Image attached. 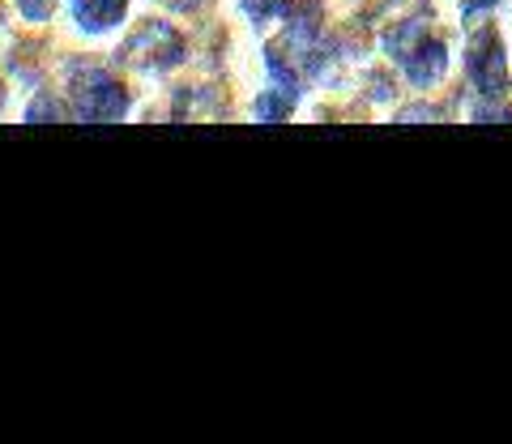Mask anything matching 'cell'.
<instances>
[{
	"label": "cell",
	"mask_w": 512,
	"mask_h": 444,
	"mask_svg": "<svg viewBox=\"0 0 512 444\" xmlns=\"http://www.w3.org/2000/svg\"><path fill=\"white\" fill-rule=\"evenodd\" d=\"M167 5H175V9H188V5H192V0H167Z\"/></svg>",
	"instance_id": "10"
},
{
	"label": "cell",
	"mask_w": 512,
	"mask_h": 444,
	"mask_svg": "<svg viewBox=\"0 0 512 444\" xmlns=\"http://www.w3.org/2000/svg\"><path fill=\"white\" fill-rule=\"evenodd\" d=\"M466 69H470V82L478 86V94L487 99H500L508 90V69H504V43L495 30H478L470 39V56H466Z\"/></svg>",
	"instance_id": "4"
},
{
	"label": "cell",
	"mask_w": 512,
	"mask_h": 444,
	"mask_svg": "<svg viewBox=\"0 0 512 444\" xmlns=\"http://www.w3.org/2000/svg\"><path fill=\"white\" fill-rule=\"evenodd\" d=\"M389 52L397 56V65L406 69V77H410L414 86H431L448 69L444 43L427 39L423 22H406L402 30H393V35H389Z\"/></svg>",
	"instance_id": "1"
},
{
	"label": "cell",
	"mask_w": 512,
	"mask_h": 444,
	"mask_svg": "<svg viewBox=\"0 0 512 444\" xmlns=\"http://www.w3.org/2000/svg\"><path fill=\"white\" fill-rule=\"evenodd\" d=\"M180 56H184V43L163 22H146L124 43V60L137 69H171V65H180Z\"/></svg>",
	"instance_id": "3"
},
{
	"label": "cell",
	"mask_w": 512,
	"mask_h": 444,
	"mask_svg": "<svg viewBox=\"0 0 512 444\" xmlns=\"http://www.w3.org/2000/svg\"><path fill=\"white\" fill-rule=\"evenodd\" d=\"M18 9L26 13V18H30V22H43V18H47V13H52V9H56V0H18Z\"/></svg>",
	"instance_id": "7"
},
{
	"label": "cell",
	"mask_w": 512,
	"mask_h": 444,
	"mask_svg": "<svg viewBox=\"0 0 512 444\" xmlns=\"http://www.w3.org/2000/svg\"><path fill=\"white\" fill-rule=\"evenodd\" d=\"M244 9L252 13L256 22L261 18H274V13H282V18H291V22H312L316 18V9H320V0H244Z\"/></svg>",
	"instance_id": "5"
},
{
	"label": "cell",
	"mask_w": 512,
	"mask_h": 444,
	"mask_svg": "<svg viewBox=\"0 0 512 444\" xmlns=\"http://www.w3.org/2000/svg\"><path fill=\"white\" fill-rule=\"evenodd\" d=\"M124 5L128 0H77V22L86 30H107L124 18Z\"/></svg>",
	"instance_id": "6"
},
{
	"label": "cell",
	"mask_w": 512,
	"mask_h": 444,
	"mask_svg": "<svg viewBox=\"0 0 512 444\" xmlns=\"http://www.w3.org/2000/svg\"><path fill=\"white\" fill-rule=\"evenodd\" d=\"M487 5H495V0H466V9H487Z\"/></svg>",
	"instance_id": "9"
},
{
	"label": "cell",
	"mask_w": 512,
	"mask_h": 444,
	"mask_svg": "<svg viewBox=\"0 0 512 444\" xmlns=\"http://www.w3.org/2000/svg\"><path fill=\"white\" fill-rule=\"evenodd\" d=\"M43 116H52V120H56V116H60V107H56V103H39L35 111H30V120H43Z\"/></svg>",
	"instance_id": "8"
},
{
	"label": "cell",
	"mask_w": 512,
	"mask_h": 444,
	"mask_svg": "<svg viewBox=\"0 0 512 444\" xmlns=\"http://www.w3.org/2000/svg\"><path fill=\"white\" fill-rule=\"evenodd\" d=\"M73 111L90 124H111L128 111V90L120 82H111L107 73L86 69L73 77Z\"/></svg>",
	"instance_id": "2"
}]
</instances>
